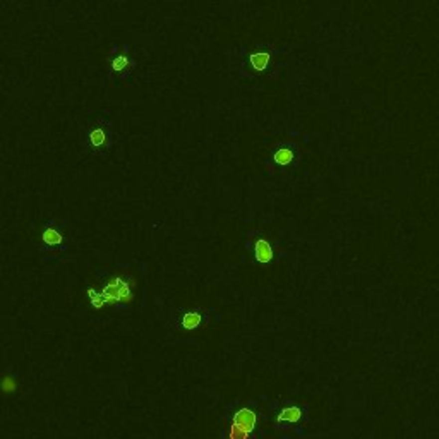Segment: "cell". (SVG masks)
Wrapping results in <instances>:
<instances>
[{
	"instance_id": "cell-3",
	"label": "cell",
	"mask_w": 439,
	"mask_h": 439,
	"mask_svg": "<svg viewBox=\"0 0 439 439\" xmlns=\"http://www.w3.org/2000/svg\"><path fill=\"white\" fill-rule=\"evenodd\" d=\"M102 295L105 298V302L110 305H115L117 302H120V292H119V282L117 278H114L112 282H108L107 285L103 287Z\"/></svg>"
},
{
	"instance_id": "cell-7",
	"label": "cell",
	"mask_w": 439,
	"mask_h": 439,
	"mask_svg": "<svg viewBox=\"0 0 439 439\" xmlns=\"http://www.w3.org/2000/svg\"><path fill=\"white\" fill-rule=\"evenodd\" d=\"M273 160H275V163H277V165H280V166H287V165H290V163L293 161V151L290 149L289 146L278 147V149L273 153Z\"/></svg>"
},
{
	"instance_id": "cell-8",
	"label": "cell",
	"mask_w": 439,
	"mask_h": 439,
	"mask_svg": "<svg viewBox=\"0 0 439 439\" xmlns=\"http://www.w3.org/2000/svg\"><path fill=\"white\" fill-rule=\"evenodd\" d=\"M89 143H91V146L96 147V149L105 146V143H107V132H105V129L96 127V129L89 132Z\"/></svg>"
},
{
	"instance_id": "cell-5",
	"label": "cell",
	"mask_w": 439,
	"mask_h": 439,
	"mask_svg": "<svg viewBox=\"0 0 439 439\" xmlns=\"http://www.w3.org/2000/svg\"><path fill=\"white\" fill-rule=\"evenodd\" d=\"M271 55L268 52H254L249 55V64L256 72H263L270 64Z\"/></svg>"
},
{
	"instance_id": "cell-12",
	"label": "cell",
	"mask_w": 439,
	"mask_h": 439,
	"mask_svg": "<svg viewBox=\"0 0 439 439\" xmlns=\"http://www.w3.org/2000/svg\"><path fill=\"white\" fill-rule=\"evenodd\" d=\"M3 391H5V393H9V391H14L15 390V383L10 378H5L3 379Z\"/></svg>"
},
{
	"instance_id": "cell-9",
	"label": "cell",
	"mask_w": 439,
	"mask_h": 439,
	"mask_svg": "<svg viewBox=\"0 0 439 439\" xmlns=\"http://www.w3.org/2000/svg\"><path fill=\"white\" fill-rule=\"evenodd\" d=\"M201 324V314L199 312H185L184 317H182V328L187 329H196L197 326Z\"/></svg>"
},
{
	"instance_id": "cell-4",
	"label": "cell",
	"mask_w": 439,
	"mask_h": 439,
	"mask_svg": "<svg viewBox=\"0 0 439 439\" xmlns=\"http://www.w3.org/2000/svg\"><path fill=\"white\" fill-rule=\"evenodd\" d=\"M302 419V410L298 407H285L282 412L278 414L277 422L278 424H283V422H290V424H295Z\"/></svg>"
},
{
	"instance_id": "cell-1",
	"label": "cell",
	"mask_w": 439,
	"mask_h": 439,
	"mask_svg": "<svg viewBox=\"0 0 439 439\" xmlns=\"http://www.w3.org/2000/svg\"><path fill=\"white\" fill-rule=\"evenodd\" d=\"M258 422L256 414L249 409H240L235 412L234 419H232L230 426V434L228 439H249Z\"/></svg>"
},
{
	"instance_id": "cell-6",
	"label": "cell",
	"mask_w": 439,
	"mask_h": 439,
	"mask_svg": "<svg viewBox=\"0 0 439 439\" xmlns=\"http://www.w3.org/2000/svg\"><path fill=\"white\" fill-rule=\"evenodd\" d=\"M41 240H43L45 246L55 247V246H60V244L64 242V237H62V234L55 227H46L43 230V234H41Z\"/></svg>"
},
{
	"instance_id": "cell-2",
	"label": "cell",
	"mask_w": 439,
	"mask_h": 439,
	"mask_svg": "<svg viewBox=\"0 0 439 439\" xmlns=\"http://www.w3.org/2000/svg\"><path fill=\"white\" fill-rule=\"evenodd\" d=\"M254 258H256V261L261 263V264H266V263H270L271 259H273V249H271V246H270V242H268V240H264V239L256 240V244H254Z\"/></svg>"
},
{
	"instance_id": "cell-10",
	"label": "cell",
	"mask_w": 439,
	"mask_h": 439,
	"mask_svg": "<svg viewBox=\"0 0 439 439\" xmlns=\"http://www.w3.org/2000/svg\"><path fill=\"white\" fill-rule=\"evenodd\" d=\"M127 67H129V57L126 53H120L112 60V71L114 72H124Z\"/></svg>"
},
{
	"instance_id": "cell-11",
	"label": "cell",
	"mask_w": 439,
	"mask_h": 439,
	"mask_svg": "<svg viewBox=\"0 0 439 439\" xmlns=\"http://www.w3.org/2000/svg\"><path fill=\"white\" fill-rule=\"evenodd\" d=\"M88 295H89V300H91V305H93V307L102 309L103 305L107 304V302H105V298H103V295H102V292L96 293V292H95V289H88Z\"/></svg>"
},
{
	"instance_id": "cell-13",
	"label": "cell",
	"mask_w": 439,
	"mask_h": 439,
	"mask_svg": "<svg viewBox=\"0 0 439 439\" xmlns=\"http://www.w3.org/2000/svg\"><path fill=\"white\" fill-rule=\"evenodd\" d=\"M227 439H228V438H227Z\"/></svg>"
}]
</instances>
